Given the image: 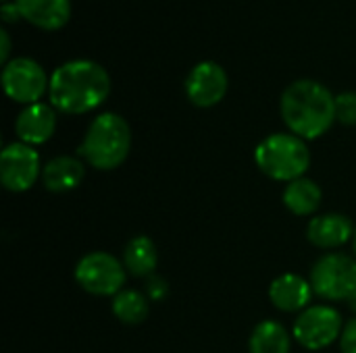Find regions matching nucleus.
Here are the masks:
<instances>
[{
  "mask_svg": "<svg viewBox=\"0 0 356 353\" xmlns=\"http://www.w3.org/2000/svg\"><path fill=\"white\" fill-rule=\"evenodd\" d=\"M111 94V77L104 67L88 58L63 62L50 75V104L65 114H83L98 108Z\"/></svg>",
  "mask_w": 356,
  "mask_h": 353,
  "instance_id": "f257e3e1",
  "label": "nucleus"
},
{
  "mask_svg": "<svg viewBox=\"0 0 356 353\" xmlns=\"http://www.w3.org/2000/svg\"><path fill=\"white\" fill-rule=\"evenodd\" d=\"M280 110L290 133L305 141L317 139L327 133L336 121V98L323 83L298 79L284 89Z\"/></svg>",
  "mask_w": 356,
  "mask_h": 353,
  "instance_id": "f03ea898",
  "label": "nucleus"
},
{
  "mask_svg": "<svg viewBox=\"0 0 356 353\" xmlns=\"http://www.w3.org/2000/svg\"><path fill=\"white\" fill-rule=\"evenodd\" d=\"M131 150V129L121 114H98L79 146V156L98 171H113L125 162Z\"/></svg>",
  "mask_w": 356,
  "mask_h": 353,
  "instance_id": "7ed1b4c3",
  "label": "nucleus"
},
{
  "mask_svg": "<svg viewBox=\"0 0 356 353\" xmlns=\"http://www.w3.org/2000/svg\"><path fill=\"white\" fill-rule=\"evenodd\" d=\"M254 162L273 181L292 183L311 166V152L302 137L294 133H273L254 150Z\"/></svg>",
  "mask_w": 356,
  "mask_h": 353,
  "instance_id": "20e7f679",
  "label": "nucleus"
},
{
  "mask_svg": "<svg viewBox=\"0 0 356 353\" xmlns=\"http://www.w3.org/2000/svg\"><path fill=\"white\" fill-rule=\"evenodd\" d=\"M311 285L327 302H348L356 289V260L340 252L321 256L311 270Z\"/></svg>",
  "mask_w": 356,
  "mask_h": 353,
  "instance_id": "39448f33",
  "label": "nucleus"
},
{
  "mask_svg": "<svg viewBox=\"0 0 356 353\" xmlns=\"http://www.w3.org/2000/svg\"><path fill=\"white\" fill-rule=\"evenodd\" d=\"M125 279V266L108 252H90L75 266L77 285L92 295L115 298L119 291H123Z\"/></svg>",
  "mask_w": 356,
  "mask_h": 353,
  "instance_id": "423d86ee",
  "label": "nucleus"
},
{
  "mask_svg": "<svg viewBox=\"0 0 356 353\" xmlns=\"http://www.w3.org/2000/svg\"><path fill=\"white\" fill-rule=\"evenodd\" d=\"M342 316L332 306H309L294 320L296 341L311 352H321L342 337Z\"/></svg>",
  "mask_w": 356,
  "mask_h": 353,
  "instance_id": "0eeeda50",
  "label": "nucleus"
},
{
  "mask_svg": "<svg viewBox=\"0 0 356 353\" xmlns=\"http://www.w3.org/2000/svg\"><path fill=\"white\" fill-rule=\"evenodd\" d=\"M2 87L13 102L29 106L38 104L40 98L48 92L50 79L40 62L27 56H17L2 69Z\"/></svg>",
  "mask_w": 356,
  "mask_h": 353,
  "instance_id": "6e6552de",
  "label": "nucleus"
},
{
  "mask_svg": "<svg viewBox=\"0 0 356 353\" xmlns=\"http://www.w3.org/2000/svg\"><path fill=\"white\" fill-rule=\"evenodd\" d=\"M38 177H42V164L33 146L23 141L4 146L0 154V181L4 189L13 193L27 191L38 181Z\"/></svg>",
  "mask_w": 356,
  "mask_h": 353,
  "instance_id": "1a4fd4ad",
  "label": "nucleus"
},
{
  "mask_svg": "<svg viewBox=\"0 0 356 353\" xmlns=\"http://www.w3.org/2000/svg\"><path fill=\"white\" fill-rule=\"evenodd\" d=\"M186 96L198 108H211L219 104L227 94V73L213 60L198 62L186 77Z\"/></svg>",
  "mask_w": 356,
  "mask_h": 353,
  "instance_id": "9d476101",
  "label": "nucleus"
},
{
  "mask_svg": "<svg viewBox=\"0 0 356 353\" xmlns=\"http://www.w3.org/2000/svg\"><path fill=\"white\" fill-rule=\"evenodd\" d=\"M56 129V110L52 104H29L25 106L17 121H15V133L19 141L27 146H40L46 144Z\"/></svg>",
  "mask_w": 356,
  "mask_h": 353,
  "instance_id": "9b49d317",
  "label": "nucleus"
},
{
  "mask_svg": "<svg viewBox=\"0 0 356 353\" xmlns=\"http://www.w3.org/2000/svg\"><path fill=\"white\" fill-rule=\"evenodd\" d=\"M313 285L311 281L302 279L300 275L286 273L273 279L269 285V300L282 312H302L309 308L313 300Z\"/></svg>",
  "mask_w": 356,
  "mask_h": 353,
  "instance_id": "f8f14e48",
  "label": "nucleus"
},
{
  "mask_svg": "<svg viewBox=\"0 0 356 353\" xmlns=\"http://www.w3.org/2000/svg\"><path fill=\"white\" fill-rule=\"evenodd\" d=\"M307 237L315 248L338 250L355 237V227L344 214H321L311 218Z\"/></svg>",
  "mask_w": 356,
  "mask_h": 353,
  "instance_id": "ddd939ff",
  "label": "nucleus"
},
{
  "mask_svg": "<svg viewBox=\"0 0 356 353\" xmlns=\"http://www.w3.org/2000/svg\"><path fill=\"white\" fill-rule=\"evenodd\" d=\"M21 17L38 29L56 31L71 17V0H15Z\"/></svg>",
  "mask_w": 356,
  "mask_h": 353,
  "instance_id": "4468645a",
  "label": "nucleus"
},
{
  "mask_svg": "<svg viewBox=\"0 0 356 353\" xmlns=\"http://www.w3.org/2000/svg\"><path fill=\"white\" fill-rule=\"evenodd\" d=\"M83 162L75 156H56L42 166V183L48 191L65 193L83 181Z\"/></svg>",
  "mask_w": 356,
  "mask_h": 353,
  "instance_id": "2eb2a0df",
  "label": "nucleus"
},
{
  "mask_svg": "<svg viewBox=\"0 0 356 353\" xmlns=\"http://www.w3.org/2000/svg\"><path fill=\"white\" fill-rule=\"evenodd\" d=\"M321 189L319 185L313 181V179H307V177H300L292 183L286 185L284 189V206L296 214V216H311L317 212V208L321 206Z\"/></svg>",
  "mask_w": 356,
  "mask_h": 353,
  "instance_id": "dca6fc26",
  "label": "nucleus"
},
{
  "mask_svg": "<svg viewBox=\"0 0 356 353\" xmlns=\"http://www.w3.org/2000/svg\"><path fill=\"white\" fill-rule=\"evenodd\" d=\"M159 264V252L150 237L138 235L123 250V266L131 277H152Z\"/></svg>",
  "mask_w": 356,
  "mask_h": 353,
  "instance_id": "f3484780",
  "label": "nucleus"
},
{
  "mask_svg": "<svg viewBox=\"0 0 356 353\" xmlns=\"http://www.w3.org/2000/svg\"><path fill=\"white\" fill-rule=\"evenodd\" d=\"M248 350L250 353H290V335L284 325L275 320H263L254 327Z\"/></svg>",
  "mask_w": 356,
  "mask_h": 353,
  "instance_id": "a211bd4d",
  "label": "nucleus"
},
{
  "mask_svg": "<svg viewBox=\"0 0 356 353\" xmlns=\"http://www.w3.org/2000/svg\"><path fill=\"white\" fill-rule=\"evenodd\" d=\"M113 314L123 325H142L148 318L150 304L148 298L134 289H123L113 298Z\"/></svg>",
  "mask_w": 356,
  "mask_h": 353,
  "instance_id": "6ab92c4d",
  "label": "nucleus"
},
{
  "mask_svg": "<svg viewBox=\"0 0 356 353\" xmlns=\"http://www.w3.org/2000/svg\"><path fill=\"white\" fill-rule=\"evenodd\" d=\"M336 121L342 125H356V92H342L336 96Z\"/></svg>",
  "mask_w": 356,
  "mask_h": 353,
  "instance_id": "aec40b11",
  "label": "nucleus"
},
{
  "mask_svg": "<svg viewBox=\"0 0 356 353\" xmlns=\"http://www.w3.org/2000/svg\"><path fill=\"white\" fill-rule=\"evenodd\" d=\"M340 350H342V353H356V316L342 331Z\"/></svg>",
  "mask_w": 356,
  "mask_h": 353,
  "instance_id": "412c9836",
  "label": "nucleus"
},
{
  "mask_svg": "<svg viewBox=\"0 0 356 353\" xmlns=\"http://www.w3.org/2000/svg\"><path fill=\"white\" fill-rule=\"evenodd\" d=\"M167 283L163 281V279H159V277H150V281H148V298L150 300H154V302H161L165 295H167Z\"/></svg>",
  "mask_w": 356,
  "mask_h": 353,
  "instance_id": "4be33fe9",
  "label": "nucleus"
},
{
  "mask_svg": "<svg viewBox=\"0 0 356 353\" xmlns=\"http://www.w3.org/2000/svg\"><path fill=\"white\" fill-rule=\"evenodd\" d=\"M0 17H2L4 23H17L19 19H23V17H21V10H19V6H17V2H2V6H0Z\"/></svg>",
  "mask_w": 356,
  "mask_h": 353,
  "instance_id": "5701e85b",
  "label": "nucleus"
},
{
  "mask_svg": "<svg viewBox=\"0 0 356 353\" xmlns=\"http://www.w3.org/2000/svg\"><path fill=\"white\" fill-rule=\"evenodd\" d=\"M8 54H10V37H8V31L2 27L0 29V60L4 64L8 62Z\"/></svg>",
  "mask_w": 356,
  "mask_h": 353,
  "instance_id": "b1692460",
  "label": "nucleus"
},
{
  "mask_svg": "<svg viewBox=\"0 0 356 353\" xmlns=\"http://www.w3.org/2000/svg\"><path fill=\"white\" fill-rule=\"evenodd\" d=\"M346 304H348V308H350V310L356 314V289L353 291V295L348 298V302H346Z\"/></svg>",
  "mask_w": 356,
  "mask_h": 353,
  "instance_id": "393cba45",
  "label": "nucleus"
},
{
  "mask_svg": "<svg viewBox=\"0 0 356 353\" xmlns=\"http://www.w3.org/2000/svg\"><path fill=\"white\" fill-rule=\"evenodd\" d=\"M353 246H355V252H356V229H355V237H353Z\"/></svg>",
  "mask_w": 356,
  "mask_h": 353,
  "instance_id": "a878e982",
  "label": "nucleus"
},
{
  "mask_svg": "<svg viewBox=\"0 0 356 353\" xmlns=\"http://www.w3.org/2000/svg\"><path fill=\"white\" fill-rule=\"evenodd\" d=\"M2 2H10V0H2Z\"/></svg>",
  "mask_w": 356,
  "mask_h": 353,
  "instance_id": "bb28decb",
  "label": "nucleus"
}]
</instances>
